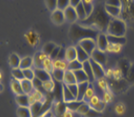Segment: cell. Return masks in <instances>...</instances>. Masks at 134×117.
<instances>
[{
	"label": "cell",
	"mask_w": 134,
	"mask_h": 117,
	"mask_svg": "<svg viewBox=\"0 0 134 117\" xmlns=\"http://www.w3.org/2000/svg\"><path fill=\"white\" fill-rule=\"evenodd\" d=\"M96 42H97V49H98L99 50H102L104 52L109 47V42L107 39V35L103 34V33L98 34Z\"/></svg>",
	"instance_id": "obj_8"
},
{
	"label": "cell",
	"mask_w": 134,
	"mask_h": 117,
	"mask_svg": "<svg viewBox=\"0 0 134 117\" xmlns=\"http://www.w3.org/2000/svg\"><path fill=\"white\" fill-rule=\"evenodd\" d=\"M0 78H2V74H1V72H0Z\"/></svg>",
	"instance_id": "obj_54"
},
{
	"label": "cell",
	"mask_w": 134,
	"mask_h": 117,
	"mask_svg": "<svg viewBox=\"0 0 134 117\" xmlns=\"http://www.w3.org/2000/svg\"><path fill=\"white\" fill-rule=\"evenodd\" d=\"M90 108H91V107H90V105H89L88 103L84 102L82 105H80L79 108L77 109V111H76V112H77L78 114H80V115H83V116H84V115H85V114L89 111V109H90Z\"/></svg>",
	"instance_id": "obj_36"
},
{
	"label": "cell",
	"mask_w": 134,
	"mask_h": 117,
	"mask_svg": "<svg viewBox=\"0 0 134 117\" xmlns=\"http://www.w3.org/2000/svg\"><path fill=\"white\" fill-rule=\"evenodd\" d=\"M64 74H65V70H63V69L54 68L51 72L52 78H54V80H56V81H59V82L63 81V78H64Z\"/></svg>",
	"instance_id": "obj_24"
},
{
	"label": "cell",
	"mask_w": 134,
	"mask_h": 117,
	"mask_svg": "<svg viewBox=\"0 0 134 117\" xmlns=\"http://www.w3.org/2000/svg\"><path fill=\"white\" fill-rule=\"evenodd\" d=\"M62 96H63V100H64L65 104L76 100L75 97L72 95V93L70 92V90L69 89L68 85H66V84H63V86H62Z\"/></svg>",
	"instance_id": "obj_13"
},
{
	"label": "cell",
	"mask_w": 134,
	"mask_h": 117,
	"mask_svg": "<svg viewBox=\"0 0 134 117\" xmlns=\"http://www.w3.org/2000/svg\"><path fill=\"white\" fill-rule=\"evenodd\" d=\"M34 73H35V77L39 78L43 82H46V81L52 79L51 73L47 72L43 68H35L34 69Z\"/></svg>",
	"instance_id": "obj_7"
},
{
	"label": "cell",
	"mask_w": 134,
	"mask_h": 117,
	"mask_svg": "<svg viewBox=\"0 0 134 117\" xmlns=\"http://www.w3.org/2000/svg\"><path fill=\"white\" fill-rule=\"evenodd\" d=\"M46 3L49 11L53 12L57 9V0H46Z\"/></svg>",
	"instance_id": "obj_42"
},
{
	"label": "cell",
	"mask_w": 134,
	"mask_h": 117,
	"mask_svg": "<svg viewBox=\"0 0 134 117\" xmlns=\"http://www.w3.org/2000/svg\"><path fill=\"white\" fill-rule=\"evenodd\" d=\"M32 82H33V86L35 90H38V91H41V92H42V90L44 91V89H43V82L42 80L35 77V78L32 80Z\"/></svg>",
	"instance_id": "obj_38"
},
{
	"label": "cell",
	"mask_w": 134,
	"mask_h": 117,
	"mask_svg": "<svg viewBox=\"0 0 134 117\" xmlns=\"http://www.w3.org/2000/svg\"><path fill=\"white\" fill-rule=\"evenodd\" d=\"M74 73V76H75L76 81L77 83H81V82H86V81H89L88 76L86 75V73L83 71L82 69L80 70H77V71L73 72ZM90 82V81H89Z\"/></svg>",
	"instance_id": "obj_23"
},
{
	"label": "cell",
	"mask_w": 134,
	"mask_h": 117,
	"mask_svg": "<svg viewBox=\"0 0 134 117\" xmlns=\"http://www.w3.org/2000/svg\"><path fill=\"white\" fill-rule=\"evenodd\" d=\"M89 85H90L89 81L78 83V95H77L76 100H78V101H83L84 100V96H85L86 91L88 89Z\"/></svg>",
	"instance_id": "obj_18"
},
{
	"label": "cell",
	"mask_w": 134,
	"mask_h": 117,
	"mask_svg": "<svg viewBox=\"0 0 134 117\" xmlns=\"http://www.w3.org/2000/svg\"><path fill=\"white\" fill-rule=\"evenodd\" d=\"M48 56L44 54L43 51H39L36 53V55L34 56V65L36 68H43V64L44 60L47 58Z\"/></svg>",
	"instance_id": "obj_14"
},
{
	"label": "cell",
	"mask_w": 134,
	"mask_h": 117,
	"mask_svg": "<svg viewBox=\"0 0 134 117\" xmlns=\"http://www.w3.org/2000/svg\"><path fill=\"white\" fill-rule=\"evenodd\" d=\"M80 69H82V63L78 61L77 59L72 60V61H70V62H68L67 70H69V71L75 72V71H77V70H80Z\"/></svg>",
	"instance_id": "obj_31"
},
{
	"label": "cell",
	"mask_w": 134,
	"mask_h": 117,
	"mask_svg": "<svg viewBox=\"0 0 134 117\" xmlns=\"http://www.w3.org/2000/svg\"><path fill=\"white\" fill-rule=\"evenodd\" d=\"M70 6V0H57V9L65 11Z\"/></svg>",
	"instance_id": "obj_39"
},
{
	"label": "cell",
	"mask_w": 134,
	"mask_h": 117,
	"mask_svg": "<svg viewBox=\"0 0 134 117\" xmlns=\"http://www.w3.org/2000/svg\"><path fill=\"white\" fill-rule=\"evenodd\" d=\"M111 19L112 18L107 14L105 8L103 9L101 6H98L96 10L94 9L91 15L88 17L85 20H83V22H87L89 23H92L99 30H107L108 24Z\"/></svg>",
	"instance_id": "obj_1"
},
{
	"label": "cell",
	"mask_w": 134,
	"mask_h": 117,
	"mask_svg": "<svg viewBox=\"0 0 134 117\" xmlns=\"http://www.w3.org/2000/svg\"><path fill=\"white\" fill-rule=\"evenodd\" d=\"M16 114L18 117H33L29 107H18Z\"/></svg>",
	"instance_id": "obj_26"
},
{
	"label": "cell",
	"mask_w": 134,
	"mask_h": 117,
	"mask_svg": "<svg viewBox=\"0 0 134 117\" xmlns=\"http://www.w3.org/2000/svg\"><path fill=\"white\" fill-rule=\"evenodd\" d=\"M75 49H76V59L79 62L84 63L85 61H87V60L90 59V55L86 52L85 50H84L79 45H76Z\"/></svg>",
	"instance_id": "obj_12"
},
{
	"label": "cell",
	"mask_w": 134,
	"mask_h": 117,
	"mask_svg": "<svg viewBox=\"0 0 134 117\" xmlns=\"http://www.w3.org/2000/svg\"><path fill=\"white\" fill-rule=\"evenodd\" d=\"M43 107V102H35V103H33L30 107H29L30 109H31V112H32L33 117H37L39 114L41 113V112H42Z\"/></svg>",
	"instance_id": "obj_21"
},
{
	"label": "cell",
	"mask_w": 134,
	"mask_h": 117,
	"mask_svg": "<svg viewBox=\"0 0 134 117\" xmlns=\"http://www.w3.org/2000/svg\"><path fill=\"white\" fill-rule=\"evenodd\" d=\"M63 82H64V84H66V85H70V84L77 83L75 76H74V73L71 71H69V70H66V71H65V74H64Z\"/></svg>",
	"instance_id": "obj_15"
},
{
	"label": "cell",
	"mask_w": 134,
	"mask_h": 117,
	"mask_svg": "<svg viewBox=\"0 0 134 117\" xmlns=\"http://www.w3.org/2000/svg\"><path fill=\"white\" fill-rule=\"evenodd\" d=\"M90 62H91V65H92V69H93L94 79L99 80V79H101V78H103L104 75H105L103 66H101L100 64L97 63V62L94 61V60L91 58H90Z\"/></svg>",
	"instance_id": "obj_6"
},
{
	"label": "cell",
	"mask_w": 134,
	"mask_h": 117,
	"mask_svg": "<svg viewBox=\"0 0 134 117\" xmlns=\"http://www.w3.org/2000/svg\"><path fill=\"white\" fill-rule=\"evenodd\" d=\"M100 114H101V112H98V111H97L96 109L91 108L89 109L88 112L84 115V117H99Z\"/></svg>",
	"instance_id": "obj_47"
},
{
	"label": "cell",
	"mask_w": 134,
	"mask_h": 117,
	"mask_svg": "<svg viewBox=\"0 0 134 117\" xmlns=\"http://www.w3.org/2000/svg\"><path fill=\"white\" fill-rule=\"evenodd\" d=\"M90 58L93 59L94 61H96L98 64H100L101 66H104L107 62V56L105 54V52L102 51V50H99L98 49H94L93 53L90 55Z\"/></svg>",
	"instance_id": "obj_5"
},
{
	"label": "cell",
	"mask_w": 134,
	"mask_h": 117,
	"mask_svg": "<svg viewBox=\"0 0 134 117\" xmlns=\"http://www.w3.org/2000/svg\"><path fill=\"white\" fill-rule=\"evenodd\" d=\"M63 117H73V112L67 108V109L65 110L64 114H63Z\"/></svg>",
	"instance_id": "obj_52"
},
{
	"label": "cell",
	"mask_w": 134,
	"mask_h": 117,
	"mask_svg": "<svg viewBox=\"0 0 134 117\" xmlns=\"http://www.w3.org/2000/svg\"><path fill=\"white\" fill-rule=\"evenodd\" d=\"M82 4L83 7L85 9V12L87 14V18L91 15V14L94 11V6H93V3H92V0H82Z\"/></svg>",
	"instance_id": "obj_32"
},
{
	"label": "cell",
	"mask_w": 134,
	"mask_h": 117,
	"mask_svg": "<svg viewBox=\"0 0 134 117\" xmlns=\"http://www.w3.org/2000/svg\"><path fill=\"white\" fill-rule=\"evenodd\" d=\"M56 47V45H55L54 43H47L44 46H43V52L44 53V54H46V55L48 56L51 54V52L53 51V49Z\"/></svg>",
	"instance_id": "obj_34"
},
{
	"label": "cell",
	"mask_w": 134,
	"mask_h": 117,
	"mask_svg": "<svg viewBox=\"0 0 134 117\" xmlns=\"http://www.w3.org/2000/svg\"><path fill=\"white\" fill-rule=\"evenodd\" d=\"M105 11L111 18H117L121 14V8L115 6H110V5H105Z\"/></svg>",
	"instance_id": "obj_22"
},
{
	"label": "cell",
	"mask_w": 134,
	"mask_h": 117,
	"mask_svg": "<svg viewBox=\"0 0 134 117\" xmlns=\"http://www.w3.org/2000/svg\"><path fill=\"white\" fill-rule=\"evenodd\" d=\"M82 2V0H70V6L75 8L78 4H80Z\"/></svg>",
	"instance_id": "obj_51"
},
{
	"label": "cell",
	"mask_w": 134,
	"mask_h": 117,
	"mask_svg": "<svg viewBox=\"0 0 134 117\" xmlns=\"http://www.w3.org/2000/svg\"><path fill=\"white\" fill-rule=\"evenodd\" d=\"M20 57L15 54V53H12L9 57V64L13 69L15 68H19V65H20Z\"/></svg>",
	"instance_id": "obj_28"
},
{
	"label": "cell",
	"mask_w": 134,
	"mask_h": 117,
	"mask_svg": "<svg viewBox=\"0 0 134 117\" xmlns=\"http://www.w3.org/2000/svg\"><path fill=\"white\" fill-rule=\"evenodd\" d=\"M51 19H52V22H54L55 24H57V25L63 24V23H64V22L66 20V19H65L64 11L59 10V9H56L55 11H53V12H52Z\"/></svg>",
	"instance_id": "obj_10"
},
{
	"label": "cell",
	"mask_w": 134,
	"mask_h": 117,
	"mask_svg": "<svg viewBox=\"0 0 134 117\" xmlns=\"http://www.w3.org/2000/svg\"><path fill=\"white\" fill-rule=\"evenodd\" d=\"M43 89L44 91L46 92H49V91H52V90L54 89V82H53V80H48V81H46V82H43Z\"/></svg>",
	"instance_id": "obj_44"
},
{
	"label": "cell",
	"mask_w": 134,
	"mask_h": 117,
	"mask_svg": "<svg viewBox=\"0 0 134 117\" xmlns=\"http://www.w3.org/2000/svg\"><path fill=\"white\" fill-rule=\"evenodd\" d=\"M107 39L109 42V45L115 46H124L126 43L125 37H118V36H112V35H107Z\"/></svg>",
	"instance_id": "obj_11"
},
{
	"label": "cell",
	"mask_w": 134,
	"mask_h": 117,
	"mask_svg": "<svg viewBox=\"0 0 134 117\" xmlns=\"http://www.w3.org/2000/svg\"><path fill=\"white\" fill-rule=\"evenodd\" d=\"M20 82H21V86H22V90H23V93H24V94H27V95L32 94V92L35 90L34 89L32 80H29V79L24 78V79L21 80Z\"/></svg>",
	"instance_id": "obj_19"
},
{
	"label": "cell",
	"mask_w": 134,
	"mask_h": 117,
	"mask_svg": "<svg viewBox=\"0 0 134 117\" xmlns=\"http://www.w3.org/2000/svg\"><path fill=\"white\" fill-rule=\"evenodd\" d=\"M65 14V19L66 20L69 22H71V23H74V22L78 19V17H77V14H76L75 8H73L71 6H69L67 9L64 11Z\"/></svg>",
	"instance_id": "obj_9"
},
{
	"label": "cell",
	"mask_w": 134,
	"mask_h": 117,
	"mask_svg": "<svg viewBox=\"0 0 134 117\" xmlns=\"http://www.w3.org/2000/svg\"><path fill=\"white\" fill-rule=\"evenodd\" d=\"M11 88H12L13 92L15 93V95L24 94V93H23V90H22L21 82H20L19 80H16L13 78V79L11 80Z\"/></svg>",
	"instance_id": "obj_20"
},
{
	"label": "cell",
	"mask_w": 134,
	"mask_h": 117,
	"mask_svg": "<svg viewBox=\"0 0 134 117\" xmlns=\"http://www.w3.org/2000/svg\"><path fill=\"white\" fill-rule=\"evenodd\" d=\"M56 60H62V61H63V60H66V49L61 47V50H60V52H59Z\"/></svg>",
	"instance_id": "obj_49"
},
{
	"label": "cell",
	"mask_w": 134,
	"mask_h": 117,
	"mask_svg": "<svg viewBox=\"0 0 134 117\" xmlns=\"http://www.w3.org/2000/svg\"><path fill=\"white\" fill-rule=\"evenodd\" d=\"M68 87L70 90V92L72 93V95L75 97V99L77 98V95H78V83L70 84V85H68Z\"/></svg>",
	"instance_id": "obj_46"
},
{
	"label": "cell",
	"mask_w": 134,
	"mask_h": 117,
	"mask_svg": "<svg viewBox=\"0 0 134 117\" xmlns=\"http://www.w3.org/2000/svg\"><path fill=\"white\" fill-rule=\"evenodd\" d=\"M82 70L86 73V75L88 76L89 81L91 82L94 79V73H93V69H92V65L91 62H90V59L85 61L84 63H82Z\"/></svg>",
	"instance_id": "obj_17"
},
{
	"label": "cell",
	"mask_w": 134,
	"mask_h": 117,
	"mask_svg": "<svg viewBox=\"0 0 134 117\" xmlns=\"http://www.w3.org/2000/svg\"><path fill=\"white\" fill-rule=\"evenodd\" d=\"M106 5H110V6H115L121 8L122 6V1L121 0H107Z\"/></svg>",
	"instance_id": "obj_48"
},
{
	"label": "cell",
	"mask_w": 134,
	"mask_h": 117,
	"mask_svg": "<svg viewBox=\"0 0 134 117\" xmlns=\"http://www.w3.org/2000/svg\"><path fill=\"white\" fill-rule=\"evenodd\" d=\"M15 101L18 107H30V101H29V95L27 94H20L15 96Z\"/></svg>",
	"instance_id": "obj_16"
},
{
	"label": "cell",
	"mask_w": 134,
	"mask_h": 117,
	"mask_svg": "<svg viewBox=\"0 0 134 117\" xmlns=\"http://www.w3.org/2000/svg\"><path fill=\"white\" fill-rule=\"evenodd\" d=\"M23 71V75H24V78L29 80H33L35 78V73H34V70H32L31 68L29 69H24L22 70Z\"/></svg>",
	"instance_id": "obj_40"
},
{
	"label": "cell",
	"mask_w": 134,
	"mask_h": 117,
	"mask_svg": "<svg viewBox=\"0 0 134 117\" xmlns=\"http://www.w3.org/2000/svg\"><path fill=\"white\" fill-rule=\"evenodd\" d=\"M61 47L62 46H56V47L53 49V51L51 52V54L49 55V58L51 59L52 61H54V60L57 59V56H58L59 52H60V50H61Z\"/></svg>",
	"instance_id": "obj_45"
},
{
	"label": "cell",
	"mask_w": 134,
	"mask_h": 117,
	"mask_svg": "<svg viewBox=\"0 0 134 117\" xmlns=\"http://www.w3.org/2000/svg\"><path fill=\"white\" fill-rule=\"evenodd\" d=\"M77 45H79L81 47H82L86 52L88 53L89 55H91L93 51L97 49V42L94 39H91V38H86V39H83L80 42L77 43Z\"/></svg>",
	"instance_id": "obj_4"
},
{
	"label": "cell",
	"mask_w": 134,
	"mask_h": 117,
	"mask_svg": "<svg viewBox=\"0 0 134 117\" xmlns=\"http://www.w3.org/2000/svg\"><path fill=\"white\" fill-rule=\"evenodd\" d=\"M25 37H26L27 41L31 45H36L38 43V37H37V35L34 32H29L27 35H25Z\"/></svg>",
	"instance_id": "obj_41"
},
{
	"label": "cell",
	"mask_w": 134,
	"mask_h": 117,
	"mask_svg": "<svg viewBox=\"0 0 134 117\" xmlns=\"http://www.w3.org/2000/svg\"><path fill=\"white\" fill-rule=\"evenodd\" d=\"M106 31L108 35L125 37V33H126V24L122 19H118V18H113L110 20Z\"/></svg>",
	"instance_id": "obj_3"
},
{
	"label": "cell",
	"mask_w": 134,
	"mask_h": 117,
	"mask_svg": "<svg viewBox=\"0 0 134 117\" xmlns=\"http://www.w3.org/2000/svg\"><path fill=\"white\" fill-rule=\"evenodd\" d=\"M53 68L63 69V70H67L68 68V62L66 60H54L53 61Z\"/></svg>",
	"instance_id": "obj_35"
},
{
	"label": "cell",
	"mask_w": 134,
	"mask_h": 117,
	"mask_svg": "<svg viewBox=\"0 0 134 117\" xmlns=\"http://www.w3.org/2000/svg\"><path fill=\"white\" fill-rule=\"evenodd\" d=\"M76 59L75 46H69L66 49V61L70 62Z\"/></svg>",
	"instance_id": "obj_27"
},
{
	"label": "cell",
	"mask_w": 134,
	"mask_h": 117,
	"mask_svg": "<svg viewBox=\"0 0 134 117\" xmlns=\"http://www.w3.org/2000/svg\"><path fill=\"white\" fill-rule=\"evenodd\" d=\"M2 91H3V85H1V84H0V93L2 92Z\"/></svg>",
	"instance_id": "obj_53"
},
{
	"label": "cell",
	"mask_w": 134,
	"mask_h": 117,
	"mask_svg": "<svg viewBox=\"0 0 134 117\" xmlns=\"http://www.w3.org/2000/svg\"><path fill=\"white\" fill-rule=\"evenodd\" d=\"M70 36L74 42H80L81 40L86 39V38H91V39L96 40L98 38V34L97 30H94V29L83 27L78 24H72L70 28Z\"/></svg>",
	"instance_id": "obj_2"
},
{
	"label": "cell",
	"mask_w": 134,
	"mask_h": 117,
	"mask_svg": "<svg viewBox=\"0 0 134 117\" xmlns=\"http://www.w3.org/2000/svg\"><path fill=\"white\" fill-rule=\"evenodd\" d=\"M12 76L14 77V79L16 80H21L24 79V75H23V71L20 68H15L12 70Z\"/></svg>",
	"instance_id": "obj_33"
},
{
	"label": "cell",
	"mask_w": 134,
	"mask_h": 117,
	"mask_svg": "<svg viewBox=\"0 0 134 117\" xmlns=\"http://www.w3.org/2000/svg\"><path fill=\"white\" fill-rule=\"evenodd\" d=\"M128 11H129V14H130V17L132 18V19L134 20V0L131 1L130 5L128 7Z\"/></svg>",
	"instance_id": "obj_50"
},
{
	"label": "cell",
	"mask_w": 134,
	"mask_h": 117,
	"mask_svg": "<svg viewBox=\"0 0 134 117\" xmlns=\"http://www.w3.org/2000/svg\"><path fill=\"white\" fill-rule=\"evenodd\" d=\"M94 96V89H93V87H92L91 83H90V85H89L88 89H87V91H86V94L85 96H84V102L88 103L90 100H91L93 97Z\"/></svg>",
	"instance_id": "obj_37"
},
{
	"label": "cell",
	"mask_w": 134,
	"mask_h": 117,
	"mask_svg": "<svg viewBox=\"0 0 134 117\" xmlns=\"http://www.w3.org/2000/svg\"><path fill=\"white\" fill-rule=\"evenodd\" d=\"M92 108H94V109H96L97 111H98V112H102L104 109V108H105V104H104L103 101H101V100H99L97 104H94L93 107H91Z\"/></svg>",
	"instance_id": "obj_43"
},
{
	"label": "cell",
	"mask_w": 134,
	"mask_h": 117,
	"mask_svg": "<svg viewBox=\"0 0 134 117\" xmlns=\"http://www.w3.org/2000/svg\"><path fill=\"white\" fill-rule=\"evenodd\" d=\"M34 64V59L30 56H26V57H23V58L20 60V65H19V68L21 70H24V69H29L31 68Z\"/></svg>",
	"instance_id": "obj_25"
},
{
	"label": "cell",
	"mask_w": 134,
	"mask_h": 117,
	"mask_svg": "<svg viewBox=\"0 0 134 117\" xmlns=\"http://www.w3.org/2000/svg\"><path fill=\"white\" fill-rule=\"evenodd\" d=\"M75 11H76V14H77V17H78V19H80L81 22H83V20H85L87 19V14H86L85 9L83 7L82 2L75 7Z\"/></svg>",
	"instance_id": "obj_30"
},
{
	"label": "cell",
	"mask_w": 134,
	"mask_h": 117,
	"mask_svg": "<svg viewBox=\"0 0 134 117\" xmlns=\"http://www.w3.org/2000/svg\"><path fill=\"white\" fill-rule=\"evenodd\" d=\"M84 101H78V100H74V101H71V102H69L66 104V107H67L68 109H70V111H77V109L79 108V107L82 105Z\"/></svg>",
	"instance_id": "obj_29"
}]
</instances>
